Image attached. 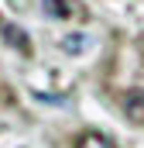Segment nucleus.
I'll use <instances>...</instances> for the list:
<instances>
[{"mask_svg":"<svg viewBox=\"0 0 144 148\" xmlns=\"http://www.w3.org/2000/svg\"><path fill=\"white\" fill-rule=\"evenodd\" d=\"M124 110H127V117L134 124H144V90L141 86H134V90L124 93Z\"/></svg>","mask_w":144,"mask_h":148,"instance_id":"f257e3e1","label":"nucleus"},{"mask_svg":"<svg viewBox=\"0 0 144 148\" xmlns=\"http://www.w3.org/2000/svg\"><path fill=\"white\" fill-rule=\"evenodd\" d=\"M75 148H113V141L107 134H100V131H89V134H82L75 141Z\"/></svg>","mask_w":144,"mask_h":148,"instance_id":"f03ea898","label":"nucleus"},{"mask_svg":"<svg viewBox=\"0 0 144 148\" xmlns=\"http://www.w3.org/2000/svg\"><path fill=\"white\" fill-rule=\"evenodd\" d=\"M45 10H48L52 17H69V7H65L62 0H45Z\"/></svg>","mask_w":144,"mask_h":148,"instance_id":"7ed1b4c3","label":"nucleus"},{"mask_svg":"<svg viewBox=\"0 0 144 148\" xmlns=\"http://www.w3.org/2000/svg\"><path fill=\"white\" fill-rule=\"evenodd\" d=\"M82 41H86V38H69V41H62V45H65L69 52H75V48H82Z\"/></svg>","mask_w":144,"mask_h":148,"instance_id":"20e7f679","label":"nucleus"}]
</instances>
